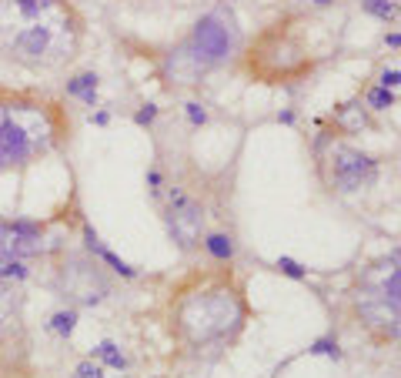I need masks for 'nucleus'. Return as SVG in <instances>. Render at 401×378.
<instances>
[{"label": "nucleus", "mask_w": 401, "mask_h": 378, "mask_svg": "<svg viewBox=\"0 0 401 378\" xmlns=\"http://www.w3.org/2000/svg\"><path fill=\"white\" fill-rule=\"evenodd\" d=\"M368 127H374V121L368 117V107L358 100H348V104H338L331 111V117H328V134H338V138H355V134H361V131H368Z\"/></svg>", "instance_id": "12"}, {"label": "nucleus", "mask_w": 401, "mask_h": 378, "mask_svg": "<svg viewBox=\"0 0 401 378\" xmlns=\"http://www.w3.org/2000/svg\"><path fill=\"white\" fill-rule=\"evenodd\" d=\"M157 318L174 348V358H221L254 322L248 271H241L235 261H197L164 288Z\"/></svg>", "instance_id": "1"}, {"label": "nucleus", "mask_w": 401, "mask_h": 378, "mask_svg": "<svg viewBox=\"0 0 401 378\" xmlns=\"http://www.w3.org/2000/svg\"><path fill=\"white\" fill-rule=\"evenodd\" d=\"M315 174L331 195H358L378 181L381 161L355 148L348 138L321 131L315 141Z\"/></svg>", "instance_id": "8"}, {"label": "nucleus", "mask_w": 401, "mask_h": 378, "mask_svg": "<svg viewBox=\"0 0 401 378\" xmlns=\"http://www.w3.org/2000/svg\"><path fill=\"white\" fill-rule=\"evenodd\" d=\"M364 11H372V14H378L381 20H388V17H395V4H385V0H364Z\"/></svg>", "instance_id": "15"}, {"label": "nucleus", "mask_w": 401, "mask_h": 378, "mask_svg": "<svg viewBox=\"0 0 401 378\" xmlns=\"http://www.w3.org/2000/svg\"><path fill=\"white\" fill-rule=\"evenodd\" d=\"M81 378H100V368H91V365H81Z\"/></svg>", "instance_id": "17"}, {"label": "nucleus", "mask_w": 401, "mask_h": 378, "mask_svg": "<svg viewBox=\"0 0 401 378\" xmlns=\"http://www.w3.org/2000/svg\"><path fill=\"white\" fill-rule=\"evenodd\" d=\"M341 328L372 348H395L401 335V258L378 254L351 275L338 301Z\"/></svg>", "instance_id": "6"}, {"label": "nucleus", "mask_w": 401, "mask_h": 378, "mask_svg": "<svg viewBox=\"0 0 401 378\" xmlns=\"http://www.w3.org/2000/svg\"><path fill=\"white\" fill-rule=\"evenodd\" d=\"M221 178L224 174H204L194 164L167 168L164 161L151 171V201L180 254H201L204 235L224 228L221 218L231 211V188Z\"/></svg>", "instance_id": "4"}, {"label": "nucleus", "mask_w": 401, "mask_h": 378, "mask_svg": "<svg viewBox=\"0 0 401 378\" xmlns=\"http://www.w3.org/2000/svg\"><path fill=\"white\" fill-rule=\"evenodd\" d=\"M87 20L74 0H0V57L27 74L67 70L84 51Z\"/></svg>", "instance_id": "2"}, {"label": "nucleus", "mask_w": 401, "mask_h": 378, "mask_svg": "<svg viewBox=\"0 0 401 378\" xmlns=\"http://www.w3.org/2000/svg\"><path fill=\"white\" fill-rule=\"evenodd\" d=\"M47 265H51V288L64 301H70V308L100 305L114 292L111 271L97 261L91 248H70L67 241L47 258Z\"/></svg>", "instance_id": "9"}, {"label": "nucleus", "mask_w": 401, "mask_h": 378, "mask_svg": "<svg viewBox=\"0 0 401 378\" xmlns=\"http://www.w3.org/2000/svg\"><path fill=\"white\" fill-rule=\"evenodd\" d=\"M24 311H27V294L14 278L0 275V351H11L24 345Z\"/></svg>", "instance_id": "11"}, {"label": "nucleus", "mask_w": 401, "mask_h": 378, "mask_svg": "<svg viewBox=\"0 0 401 378\" xmlns=\"http://www.w3.org/2000/svg\"><path fill=\"white\" fill-rule=\"evenodd\" d=\"M74 114L67 100L41 87L0 84V178L27 174L34 164L67 151Z\"/></svg>", "instance_id": "3"}, {"label": "nucleus", "mask_w": 401, "mask_h": 378, "mask_svg": "<svg viewBox=\"0 0 401 378\" xmlns=\"http://www.w3.org/2000/svg\"><path fill=\"white\" fill-rule=\"evenodd\" d=\"M237 47H241L237 17L228 7H214L197 24H191V30L180 41L167 44L164 51L154 54L157 77L167 91L197 87L214 70H221L228 60H235Z\"/></svg>", "instance_id": "7"}, {"label": "nucleus", "mask_w": 401, "mask_h": 378, "mask_svg": "<svg viewBox=\"0 0 401 378\" xmlns=\"http://www.w3.org/2000/svg\"><path fill=\"white\" fill-rule=\"evenodd\" d=\"M324 57L328 54L315 44L308 14H284L241 41L235 60L251 84L298 87L318 74Z\"/></svg>", "instance_id": "5"}, {"label": "nucleus", "mask_w": 401, "mask_h": 378, "mask_svg": "<svg viewBox=\"0 0 401 378\" xmlns=\"http://www.w3.org/2000/svg\"><path fill=\"white\" fill-rule=\"evenodd\" d=\"M67 94L70 98H81L84 104H94L97 100V74H77V77H70Z\"/></svg>", "instance_id": "14"}, {"label": "nucleus", "mask_w": 401, "mask_h": 378, "mask_svg": "<svg viewBox=\"0 0 401 378\" xmlns=\"http://www.w3.org/2000/svg\"><path fill=\"white\" fill-rule=\"evenodd\" d=\"M97 355H100L107 365H114V368H124V358H121V355H114L111 345H100V348H97Z\"/></svg>", "instance_id": "16"}, {"label": "nucleus", "mask_w": 401, "mask_h": 378, "mask_svg": "<svg viewBox=\"0 0 401 378\" xmlns=\"http://www.w3.org/2000/svg\"><path fill=\"white\" fill-rule=\"evenodd\" d=\"M358 98H361V104H364L368 111H388V107H395V104H398L395 91H391V87H385V84L364 87Z\"/></svg>", "instance_id": "13"}, {"label": "nucleus", "mask_w": 401, "mask_h": 378, "mask_svg": "<svg viewBox=\"0 0 401 378\" xmlns=\"http://www.w3.org/2000/svg\"><path fill=\"white\" fill-rule=\"evenodd\" d=\"M64 221V211L54 218L30 221V218H0V265H24V261H47L51 254L67 245L70 235H54Z\"/></svg>", "instance_id": "10"}]
</instances>
